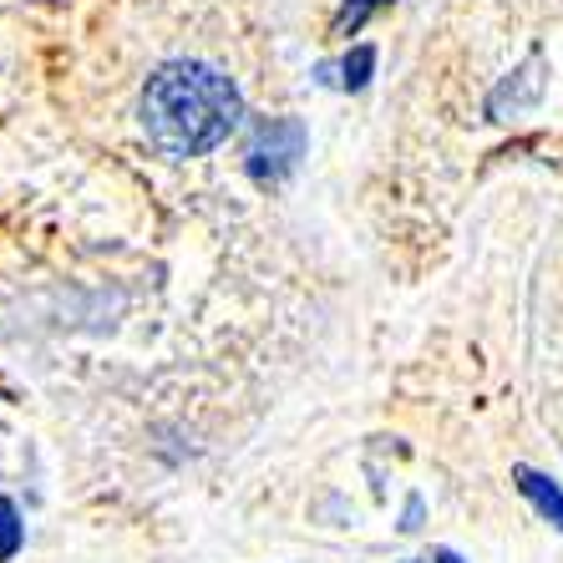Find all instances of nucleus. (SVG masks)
Returning a JSON list of instances; mask_svg holds the SVG:
<instances>
[{
	"instance_id": "obj_2",
	"label": "nucleus",
	"mask_w": 563,
	"mask_h": 563,
	"mask_svg": "<svg viewBox=\"0 0 563 563\" xmlns=\"http://www.w3.org/2000/svg\"><path fill=\"white\" fill-rule=\"evenodd\" d=\"M305 157V122L300 118H275L254 132L250 143V178L254 184H279L295 173Z\"/></svg>"
},
{
	"instance_id": "obj_3",
	"label": "nucleus",
	"mask_w": 563,
	"mask_h": 563,
	"mask_svg": "<svg viewBox=\"0 0 563 563\" xmlns=\"http://www.w3.org/2000/svg\"><path fill=\"white\" fill-rule=\"evenodd\" d=\"M518 483H523V493H528V498H533L538 508L549 512V518H559V528H563V493H559V487H553L549 477H538L533 467H523V472H518Z\"/></svg>"
},
{
	"instance_id": "obj_5",
	"label": "nucleus",
	"mask_w": 563,
	"mask_h": 563,
	"mask_svg": "<svg viewBox=\"0 0 563 563\" xmlns=\"http://www.w3.org/2000/svg\"><path fill=\"white\" fill-rule=\"evenodd\" d=\"M371 66H376V52H371V46H355V52L345 56V66H341V71H345L341 81H345V87H366Z\"/></svg>"
},
{
	"instance_id": "obj_6",
	"label": "nucleus",
	"mask_w": 563,
	"mask_h": 563,
	"mask_svg": "<svg viewBox=\"0 0 563 563\" xmlns=\"http://www.w3.org/2000/svg\"><path fill=\"white\" fill-rule=\"evenodd\" d=\"M380 0H345V11L335 15V31H341V36H351V31H361L371 21V11H376Z\"/></svg>"
},
{
	"instance_id": "obj_4",
	"label": "nucleus",
	"mask_w": 563,
	"mask_h": 563,
	"mask_svg": "<svg viewBox=\"0 0 563 563\" xmlns=\"http://www.w3.org/2000/svg\"><path fill=\"white\" fill-rule=\"evenodd\" d=\"M15 549H21V518L11 498H0V563L15 559Z\"/></svg>"
},
{
	"instance_id": "obj_7",
	"label": "nucleus",
	"mask_w": 563,
	"mask_h": 563,
	"mask_svg": "<svg viewBox=\"0 0 563 563\" xmlns=\"http://www.w3.org/2000/svg\"><path fill=\"white\" fill-rule=\"evenodd\" d=\"M442 563H457V559H452V553H442Z\"/></svg>"
},
{
	"instance_id": "obj_1",
	"label": "nucleus",
	"mask_w": 563,
	"mask_h": 563,
	"mask_svg": "<svg viewBox=\"0 0 563 563\" xmlns=\"http://www.w3.org/2000/svg\"><path fill=\"white\" fill-rule=\"evenodd\" d=\"M239 112H244V102H239L234 81L203 62L163 66L143 92L147 137L173 157H198L219 147L239 128Z\"/></svg>"
}]
</instances>
